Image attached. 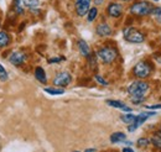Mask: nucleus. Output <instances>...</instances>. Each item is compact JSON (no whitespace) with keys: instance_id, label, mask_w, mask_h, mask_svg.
Segmentation results:
<instances>
[{"instance_id":"nucleus-31","label":"nucleus","mask_w":161,"mask_h":152,"mask_svg":"<svg viewBox=\"0 0 161 152\" xmlns=\"http://www.w3.org/2000/svg\"><path fill=\"white\" fill-rule=\"evenodd\" d=\"M93 1H94L96 5H102V4L104 3V0H93Z\"/></svg>"},{"instance_id":"nucleus-10","label":"nucleus","mask_w":161,"mask_h":152,"mask_svg":"<svg viewBox=\"0 0 161 152\" xmlns=\"http://www.w3.org/2000/svg\"><path fill=\"white\" fill-rule=\"evenodd\" d=\"M25 59H26V55H25L24 52L16 51V52H13V53L10 55V57H9V62H10L11 64H14V66L19 67V66H21V64L25 62Z\"/></svg>"},{"instance_id":"nucleus-4","label":"nucleus","mask_w":161,"mask_h":152,"mask_svg":"<svg viewBox=\"0 0 161 152\" xmlns=\"http://www.w3.org/2000/svg\"><path fill=\"white\" fill-rule=\"evenodd\" d=\"M97 55L103 61V63L110 64V63H113L115 61V58L118 56V52L113 47H102L101 50H98Z\"/></svg>"},{"instance_id":"nucleus-28","label":"nucleus","mask_w":161,"mask_h":152,"mask_svg":"<svg viewBox=\"0 0 161 152\" xmlns=\"http://www.w3.org/2000/svg\"><path fill=\"white\" fill-rule=\"evenodd\" d=\"M130 100H131V103H133V104H136V105H139V104H141V103H144L145 98H131Z\"/></svg>"},{"instance_id":"nucleus-17","label":"nucleus","mask_w":161,"mask_h":152,"mask_svg":"<svg viewBox=\"0 0 161 152\" xmlns=\"http://www.w3.org/2000/svg\"><path fill=\"white\" fill-rule=\"evenodd\" d=\"M13 6H14V11L18 15L24 14V3H22V0H14L13 1Z\"/></svg>"},{"instance_id":"nucleus-37","label":"nucleus","mask_w":161,"mask_h":152,"mask_svg":"<svg viewBox=\"0 0 161 152\" xmlns=\"http://www.w3.org/2000/svg\"><path fill=\"white\" fill-rule=\"evenodd\" d=\"M75 152H78V151H75Z\"/></svg>"},{"instance_id":"nucleus-7","label":"nucleus","mask_w":161,"mask_h":152,"mask_svg":"<svg viewBox=\"0 0 161 152\" xmlns=\"http://www.w3.org/2000/svg\"><path fill=\"white\" fill-rule=\"evenodd\" d=\"M71 82H72V76L68 72H61L53 78V85L60 87V88L67 87Z\"/></svg>"},{"instance_id":"nucleus-14","label":"nucleus","mask_w":161,"mask_h":152,"mask_svg":"<svg viewBox=\"0 0 161 152\" xmlns=\"http://www.w3.org/2000/svg\"><path fill=\"white\" fill-rule=\"evenodd\" d=\"M126 140V136L124 133H114L110 135V142L112 144H119V142H124Z\"/></svg>"},{"instance_id":"nucleus-29","label":"nucleus","mask_w":161,"mask_h":152,"mask_svg":"<svg viewBox=\"0 0 161 152\" xmlns=\"http://www.w3.org/2000/svg\"><path fill=\"white\" fill-rule=\"evenodd\" d=\"M145 109L149 110H156V109H161V104H156V105H146Z\"/></svg>"},{"instance_id":"nucleus-23","label":"nucleus","mask_w":161,"mask_h":152,"mask_svg":"<svg viewBox=\"0 0 161 152\" xmlns=\"http://www.w3.org/2000/svg\"><path fill=\"white\" fill-rule=\"evenodd\" d=\"M88 63H89V67H91V69H96L97 68V59H96V55L94 53H91L89 56H88Z\"/></svg>"},{"instance_id":"nucleus-8","label":"nucleus","mask_w":161,"mask_h":152,"mask_svg":"<svg viewBox=\"0 0 161 152\" xmlns=\"http://www.w3.org/2000/svg\"><path fill=\"white\" fill-rule=\"evenodd\" d=\"M92 0H76V13L78 16H84L91 9Z\"/></svg>"},{"instance_id":"nucleus-2","label":"nucleus","mask_w":161,"mask_h":152,"mask_svg":"<svg viewBox=\"0 0 161 152\" xmlns=\"http://www.w3.org/2000/svg\"><path fill=\"white\" fill-rule=\"evenodd\" d=\"M154 6L149 1H136L130 6V13L136 16H145L150 15Z\"/></svg>"},{"instance_id":"nucleus-25","label":"nucleus","mask_w":161,"mask_h":152,"mask_svg":"<svg viewBox=\"0 0 161 152\" xmlns=\"http://www.w3.org/2000/svg\"><path fill=\"white\" fill-rule=\"evenodd\" d=\"M8 78H9V76H8L6 69L4 68V66H3V64H0V80H1V82H6V80H8Z\"/></svg>"},{"instance_id":"nucleus-36","label":"nucleus","mask_w":161,"mask_h":152,"mask_svg":"<svg viewBox=\"0 0 161 152\" xmlns=\"http://www.w3.org/2000/svg\"><path fill=\"white\" fill-rule=\"evenodd\" d=\"M153 1H159V0H153Z\"/></svg>"},{"instance_id":"nucleus-27","label":"nucleus","mask_w":161,"mask_h":152,"mask_svg":"<svg viewBox=\"0 0 161 152\" xmlns=\"http://www.w3.org/2000/svg\"><path fill=\"white\" fill-rule=\"evenodd\" d=\"M94 78H96V80H97L99 84H102V85H108V82H107V80H105L103 77H101V76H98V74H97Z\"/></svg>"},{"instance_id":"nucleus-11","label":"nucleus","mask_w":161,"mask_h":152,"mask_svg":"<svg viewBox=\"0 0 161 152\" xmlns=\"http://www.w3.org/2000/svg\"><path fill=\"white\" fill-rule=\"evenodd\" d=\"M96 32L101 37H107V36H110L112 35V27L107 22H102V24H99L96 27Z\"/></svg>"},{"instance_id":"nucleus-15","label":"nucleus","mask_w":161,"mask_h":152,"mask_svg":"<svg viewBox=\"0 0 161 152\" xmlns=\"http://www.w3.org/2000/svg\"><path fill=\"white\" fill-rule=\"evenodd\" d=\"M10 43V36L6 31H0V48L6 47Z\"/></svg>"},{"instance_id":"nucleus-6","label":"nucleus","mask_w":161,"mask_h":152,"mask_svg":"<svg viewBox=\"0 0 161 152\" xmlns=\"http://www.w3.org/2000/svg\"><path fill=\"white\" fill-rule=\"evenodd\" d=\"M153 115H155V113H150V111H146V113H141V114L136 115V117H135L134 122L129 125V128H128V131H129V133H134V131H135V130H136V129L140 126L141 124H144V122L147 120V117H150V116H153Z\"/></svg>"},{"instance_id":"nucleus-26","label":"nucleus","mask_w":161,"mask_h":152,"mask_svg":"<svg viewBox=\"0 0 161 152\" xmlns=\"http://www.w3.org/2000/svg\"><path fill=\"white\" fill-rule=\"evenodd\" d=\"M149 144H150V141H149L147 138H145V137L139 138V140H138V142H136V145H138L139 147H146Z\"/></svg>"},{"instance_id":"nucleus-3","label":"nucleus","mask_w":161,"mask_h":152,"mask_svg":"<svg viewBox=\"0 0 161 152\" xmlns=\"http://www.w3.org/2000/svg\"><path fill=\"white\" fill-rule=\"evenodd\" d=\"M124 38L130 43H142L145 36L135 27H126L124 30Z\"/></svg>"},{"instance_id":"nucleus-5","label":"nucleus","mask_w":161,"mask_h":152,"mask_svg":"<svg viewBox=\"0 0 161 152\" xmlns=\"http://www.w3.org/2000/svg\"><path fill=\"white\" fill-rule=\"evenodd\" d=\"M153 67L150 66V63L145 62V61H140L134 66V74L138 78H147L151 74Z\"/></svg>"},{"instance_id":"nucleus-19","label":"nucleus","mask_w":161,"mask_h":152,"mask_svg":"<svg viewBox=\"0 0 161 152\" xmlns=\"http://www.w3.org/2000/svg\"><path fill=\"white\" fill-rule=\"evenodd\" d=\"M135 115H133V114H125V115H121L120 116V119H121V121L124 122V124H126V125H130V124H133L134 122V120H135Z\"/></svg>"},{"instance_id":"nucleus-16","label":"nucleus","mask_w":161,"mask_h":152,"mask_svg":"<svg viewBox=\"0 0 161 152\" xmlns=\"http://www.w3.org/2000/svg\"><path fill=\"white\" fill-rule=\"evenodd\" d=\"M35 78L40 82V83H46L47 82V79H46V73H45V71H43V68H41V67H37L36 69H35Z\"/></svg>"},{"instance_id":"nucleus-9","label":"nucleus","mask_w":161,"mask_h":152,"mask_svg":"<svg viewBox=\"0 0 161 152\" xmlns=\"http://www.w3.org/2000/svg\"><path fill=\"white\" fill-rule=\"evenodd\" d=\"M107 13L112 18H119L123 14V6L119 3H110L107 8Z\"/></svg>"},{"instance_id":"nucleus-35","label":"nucleus","mask_w":161,"mask_h":152,"mask_svg":"<svg viewBox=\"0 0 161 152\" xmlns=\"http://www.w3.org/2000/svg\"><path fill=\"white\" fill-rule=\"evenodd\" d=\"M121 1H130V0H121Z\"/></svg>"},{"instance_id":"nucleus-1","label":"nucleus","mask_w":161,"mask_h":152,"mask_svg":"<svg viewBox=\"0 0 161 152\" xmlns=\"http://www.w3.org/2000/svg\"><path fill=\"white\" fill-rule=\"evenodd\" d=\"M149 92V84L144 80H135L128 87V93L131 98H145Z\"/></svg>"},{"instance_id":"nucleus-18","label":"nucleus","mask_w":161,"mask_h":152,"mask_svg":"<svg viewBox=\"0 0 161 152\" xmlns=\"http://www.w3.org/2000/svg\"><path fill=\"white\" fill-rule=\"evenodd\" d=\"M22 3H24V6H26V8L31 9V10H34V9H36V8L39 6L40 0H22Z\"/></svg>"},{"instance_id":"nucleus-24","label":"nucleus","mask_w":161,"mask_h":152,"mask_svg":"<svg viewBox=\"0 0 161 152\" xmlns=\"http://www.w3.org/2000/svg\"><path fill=\"white\" fill-rule=\"evenodd\" d=\"M151 144H153L155 147L161 149V136H159V135L153 136V137H151Z\"/></svg>"},{"instance_id":"nucleus-33","label":"nucleus","mask_w":161,"mask_h":152,"mask_svg":"<svg viewBox=\"0 0 161 152\" xmlns=\"http://www.w3.org/2000/svg\"><path fill=\"white\" fill-rule=\"evenodd\" d=\"M84 152H97V150L96 149H87Z\"/></svg>"},{"instance_id":"nucleus-20","label":"nucleus","mask_w":161,"mask_h":152,"mask_svg":"<svg viewBox=\"0 0 161 152\" xmlns=\"http://www.w3.org/2000/svg\"><path fill=\"white\" fill-rule=\"evenodd\" d=\"M97 16H98V9L97 8H91L89 11H88V14H87V20L89 22H92L93 20H96Z\"/></svg>"},{"instance_id":"nucleus-12","label":"nucleus","mask_w":161,"mask_h":152,"mask_svg":"<svg viewBox=\"0 0 161 152\" xmlns=\"http://www.w3.org/2000/svg\"><path fill=\"white\" fill-rule=\"evenodd\" d=\"M109 106H113V108H115V109H119V110H123V111H125V113H131V108H129L126 104H124L123 101H119V100H107L105 101Z\"/></svg>"},{"instance_id":"nucleus-32","label":"nucleus","mask_w":161,"mask_h":152,"mask_svg":"<svg viewBox=\"0 0 161 152\" xmlns=\"http://www.w3.org/2000/svg\"><path fill=\"white\" fill-rule=\"evenodd\" d=\"M123 152H134V151H133V149H130V147H124V149H123Z\"/></svg>"},{"instance_id":"nucleus-21","label":"nucleus","mask_w":161,"mask_h":152,"mask_svg":"<svg viewBox=\"0 0 161 152\" xmlns=\"http://www.w3.org/2000/svg\"><path fill=\"white\" fill-rule=\"evenodd\" d=\"M150 15H151V16L154 18V20H156V21H158L159 24H161V6L154 8Z\"/></svg>"},{"instance_id":"nucleus-13","label":"nucleus","mask_w":161,"mask_h":152,"mask_svg":"<svg viewBox=\"0 0 161 152\" xmlns=\"http://www.w3.org/2000/svg\"><path fill=\"white\" fill-rule=\"evenodd\" d=\"M78 50H80V55H82L83 57H88V56L92 53L91 50H89L88 43H87L84 40H80V41H78Z\"/></svg>"},{"instance_id":"nucleus-30","label":"nucleus","mask_w":161,"mask_h":152,"mask_svg":"<svg viewBox=\"0 0 161 152\" xmlns=\"http://www.w3.org/2000/svg\"><path fill=\"white\" fill-rule=\"evenodd\" d=\"M62 61H64V57L51 58V59H48V63H58V62H62Z\"/></svg>"},{"instance_id":"nucleus-22","label":"nucleus","mask_w":161,"mask_h":152,"mask_svg":"<svg viewBox=\"0 0 161 152\" xmlns=\"http://www.w3.org/2000/svg\"><path fill=\"white\" fill-rule=\"evenodd\" d=\"M46 93H48V94L51 95H61L64 93V90L63 89H60V88H50V87H46L45 89H43Z\"/></svg>"},{"instance_id":"nucleus-34","label":"nucleus","mask_w":161,"mask_h":152,"mask_svg":"<svg viewBox=\"0 0 161 152\" xmlns=\"http://www.w3.org/2000/svg\"><path fill=\"white\" fill-rule=\"evenodd\" d=\"M158 135H159V136H161V126H160V130H159V133H158Z\"/></svg>"}]
</instances>
